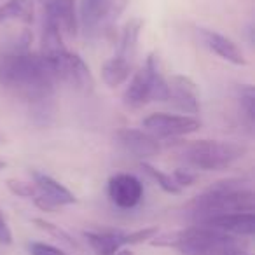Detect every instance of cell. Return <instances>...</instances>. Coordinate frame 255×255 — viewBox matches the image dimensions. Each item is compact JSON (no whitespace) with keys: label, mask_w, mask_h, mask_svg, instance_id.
Segmentation results:
<instances>
[{"label":"cell","mask_w":255,"mask_h":255,"mask_svg":"<svg viewBox=\"0 0 255 255\" xmlns=\"http://www.w3.org/2000/svg\"><path fill=\"white\" fill-rule=\"evenodd\" d=\"M56 79L40 54L12 49L0 56V86L26 103L54 98Z\"/></svg>","instance_id":"obj_1"},{"label":"cell","mask_w":255,"mask_h":255,"mask_svg":"<svg viewBox=\"0 0 255 255\" xmlns=\"http://www.w3.org/2000/svg\"><path fill=\"white\" fill-rule=\"evenodd\" d=\"M254 191L243 178H226V180L215 182L189 203V212H191L194 224L203 219H208V217L219 215V213H254Z\"/></svg>","instance_id":"obj_2"},{"label":"cell","mask_w":255,"mask_h":255,"mask_svg":"<svg viewBox=\"0 0 255 255\" xmlns=\"http://www.w3.org/2000/svg\"><path fill=\"white\" fill-rule=\"evenodd\" d=\"M233 240L236 238L212 227L194 224L185 229L157 234L150 241V245L161 248H175L184 255H220L224 247Z\"/></svg>","instance_id":"obj_3"},{"label":"cell","mask_w":255,"mask_h":255,"mask_svg":"<svg viewBox=\"0 0 255 255\" xmlns=\"http://www.w3.org/2000/svg\"><path fill=\"white\" fill-rule=\"evenodd\" d=\"M247 154V145L233 140H194L182 149L185 166L199 171H224Z\"/></svg>","instance_id":"obj_4"},{"label":"cell","mask_w":255,"mask_h":255,"mask_svg":"<svg viewBox=\"0 0 255 255\" xmlns=\"http://www.w3.org/2000/svg\"><path fill=\"white\" fill-rule=\"evenodd\" d=\"M128 81L129 84L123 93V103L128 109L136 110L152 102H168L170 86L161 72L159 58L154 53L147 56L145 63L133 72L131 79Z\"/></svg>","instance_id":"obj_5"},{"label":"cell","mask_w":255,"mask_h":255,"mask_svg":"<svg viewBox=\"0 0 255 255\" xmlns=\"http://www.w3.org/2000/svg\"><path fill=\"white\" fill-rule=\"evenodd\" d=\"M128 0H81L77 11L79 30L86 37H98L112 28L126 9Z\"/></svg>","instance_id":"obj_6"},{"label":"cell","mask_w":255,"mask_h":255,"mask_svg":"<svg viewBox=\"0 0 255 255\" xmlns=\"http://www.w3.org/2000/svg\"><path fill=\"white\" fill-rule=\"evenodd\" d=\"M46 61V60H44ZM58 84H67L79 95H91L95 91V77L79 54L65 51L63 54L46 61Z\"/></svg>","instance_id":"obj_7"},{"label":"cell","mask_w":255,"mask_h":255,"mask_svg":"<svg viewBox=\"0 0 255 255\" xmlns=\"http://www.w3.org/2000/svg\"><path fill=\"white\" fill-rule=\"evenodd\" d=\"M142 128L157 140H175L196 133L201 123L196 116L187 114L154 112L142 121Z\"/></svg>","instance_id":"obj_8"},{"label":"cell","mask_w":255,"mask_h":255,"mask_svg":"<svg viewBox=\"0 0 255 255\" xmlns=\"http://www.w3.org/2000/svg\"><path fill=\"white\" fill-rule=\"evenodd\" d=\"M33 185L37 189V196L32 199L37 208L46 213H54L63 206H70L77 203L75 194L68 187H65L61 182L46 175L42 171H32Z\"/></svg>","instance_id":"obj_9"},{"label":"cell","mask_w":255,"mask_h":255,"mask_svg":"<svg viewBox=\"0 0 255 255\" xmlns=\"http://www.w3.org/2000/svg\"><path fill=\"white\" fill-rule=\"evenodd\" d=\"M145 189L138 177L133 173H116L107 182V196L119 210H135L143 201Z\"/></svg>","instance_id":"obj_10"},{"label":"cell","mask_w":255,"mask_h":255,"mask_svg":"<svg viewBox=\"0 0 255 255\" xmlns=\"http://www.w3.org/2000/svg\"><path fill=\"white\" fill-rule=\"evenodd\" d=\"M116 143L123 152L140 161H149L161 152V140L138 128H121L116 131Z\"/></svg>","instance_id":"obj_11"},{"label":"cell","mask_w":255,"mask_h":255,"mask_svg":"<svg viewBox=\"0 0 255 255\" xmlns=\"http://www.w3.org/2000/svg\"><path fill=\"white\" fill-rule=\"evenodd\" d=\"M196 224L212 227V229L234 238H250L255 233V215L252 212L219 213V215L203 219Z\"/></svg>","instance_id":"obj_12"},{"label":"cell","mask_w":255,"mask_h":255,"mask_svg":"<svg viewBox=\"0 0 255 255\" xmlns=\"http://www.w3.org/2000/svg\"><path fill=\"white\" fill-rule=\"evenodd\" d=\"M168 86H170L168 102L173 103L175 109L187 114V116H196L199 112V109H201V105H199V88L191 77L178 74L171 75V79H168Z\"/></svg>","instance_id":"obj_13"},{"label":"cell","mask_w":255,"mask_h":255,"mask_svg":"<svg viewBox=\"0 0 255 255\" xmlns=\"http://www.w3.org/2000/svg\"><path fill=\"white\" fill-rule=\"evenodd\" d=\"M198 35L201 39L203 46L208 51H212L213 54H217L219 58H222L224 61H229V63L236 65V67L247 65L243 49L233 39L210 28H198Z\"/></svg>","instance_id":"obj_14"},{"label":"cell","mask_w":255,"mask_h":255,"mask_svg":"<svg viewBox=\"0 0 255 255\" xmlns=\"http://www.w3.org/2000/svg\"><path fill=\"white\" fill-rule=\"evenodd\" d=\"M42 7L44 14L54 19L63 37L77 35V0H44Z\"/></svg>","instance_id":"obj_15"},{"label":"cell","mask_w":255,"mask_h":255,"mask_svg":"<svg viewBox=\"0 0 255 255\" xmlns=\"http://www.w3.org/2000/svg\"><path fill=\"white\" fill-rule=\"evenodd\" d=\"M124 234L126 233L110 227H93L82 231V236L95 255H116L119 250H123V247H126Z\"/></svg>","instance_id":"obj_16"},{"label":"cell","mask_w":255,"mask_h":255,"mask_svg":"<svg viewBox=\"0 0 255 255\" xmlns=\"http://www.w3.org/2000/svg\"><path fill=\"white\" fill-rule=\"evenodd\" d=\"M142 30H143L142 18L128 19L119 33L117 51L114 56L126 61V63H129V65H135L136 53H138V40H140V35H142Z\"/></svg>","instance_id":"obj_17"},{"label":"cell","mask_w":255,"mask_h":255,"mask_svg":"<svg viewBox=\"0 0 255 255\" xmlns=\"http://www.w3.org/2000/svg\"><path fill=\"white\" fill-rule=\"evenodd\" d=\"M67 49L63 42V33L60 32L58 25L54 23V19L51 16L44 14V23H42V39H40V56L42 60L49 61L53 58L63 54Z\"/></svg>","instance_id":"obj_18"},{"label":"cell","mask_w":255,"mask_h":255,"mask_svg":"<svg viewBox=\"0 0 255 255\" xmlns=\"http://www.w3.org/2000/svg\"><path fill=\"white\" fill-rule=\"evenodd\" d=\"M133 67L126 61L119 60V58L112 56L102 65V81L105 82L109 88H117L123 86L124 82H128V79L131 77Z\"/></svg>","instance_id":"obj_19"},{"label":"cell","mask_w":255,"mask_h":255,"mask_svg":"<svg viewBox=\"0 0 255 255\" xmlns=\"http://www.w3.org/2000/svg\"><path fill=\"white\" fill-rule=\"evenodd\" d=\"M4 19H16L25 25L35 21V0H7L0 5Z\"/></svg>","instance_id":"obj_20"},{"label":"cell","mask_w":255,"mask_h":255,"mask_svg":"<svg viewBox=\"0 0 255 255\" xmlns=\"http://www.w3.org/2000/svg\"><path fill=\"white\" fill-rule=\"evenodd\" d=\"M138 166H140V170L147 175V178H149V180H152L154 184L161 189V191H164L166 194H171V196L182 194V189L175 184V180L171 178V175L164 173V171H161L159 168L152 166L149 161H140Z\"/></svg>","instance_id":"obj_21"},{"label":"cell","mask_w":255,"mask_h":255,"mask_svg":"<svg viewBox=\"0 0 255 255\" xmlns=\"http://www.w3.org/2000/svg\"><path fill=\"white\" fill-rule=\"evenodd\" d=\"M32 224L35 227H39L40 231H44L46 234H49V236L56 238L58 241H61V243L67 245V247H70V248H77L79 247L77 241H75L74 238H72L70 234H68L67 231L63 229V227L56 226V224L49 222V220L40 219V217H35V219H32Z\"/></svg>","instance_id":"obj_22"},{"label":"cell","mask_w":255,"mask_h":255,"mask_svg":"<svg viewBox=\"0 0 255 255\" xmlns=\"http://www.w3.org/2000/svg\"><path fill=\"white\" fill-rule=\"evenodd\" d=\"M54 98H46L40 102L30 103V114L32 119L39 126H47L54 117Z\"/></svg>","instance_id":"obj_23"},{"label":"cell","mask_w":255,"mask_h":255,"mask_svg":"<svg viewBox=\"0 0 255 255\" xmlns=\"http://www.w3.org/2000/svg\"><path fill=\"white\" fill-rule=\"evenodd\" d=\"M240 107H241V112L245 116V121L248 124H254L255 121V93H254V88L250 84H243L240 88Z\"/></svg>","instance_id":"obj_24"},{"label":"cell","mask_w":255,"mask_h":255,"mask_svg":"<svg viewBox=\"0 0 255 255\" xmlns=\"http://www.w3.org/2000/svg\"><path fill=\"white\" fill-rule=\"evenodd\" d=\"M5 187L11 192L12 196H18V198L25 199H33L37 196V189L33 185V182H25L18 180V178H7L5 180Z\"/></svg>","instance_id":"obj_25"},{"label":"cell","mask_w":255,"mask_h":255,"mask_svg":"<svg viewBox=\"0 0 255 255\" xmlns=\"http://www.w3.org/2000/svg\"><path fill=\"white\" fill-rule=\"evenodd\" d=\"M159 234V229L156 226L150 227H142V229H136L133 233L124 234V241L126 245H142V243H150L154 238Z\"/></svg>","instance_id":"obj_26"},{"label":"cell","mask_w":255,"mask_h":255,"mask_svg":"<svg viewBox=\"0 0 255 255\" xmlns=\"http://www.w3.org/2000/svg\"><path fill=\"white\" fill-rule=\"evenodd\" d=\"M28 252L30 255H70L68 252L61 250L60 247H54L46 241H32L28 243Z\"/></svg>","instance_id":"obj_27"},{"label":"cell","mask_w":255,"mask_h":255,"mask_svg":"<svg viewBox=\"0 0 255 255\" xmlns=\"http://www.w3.org/2000/svg\"><path fill=\"white\" fill-rule=\"evenodd\" d=\"M171 178L175 180V184L184 191L185 187H191L196 180H198V173L196 170H191V168H177V170L171 173Z\"/></svg>","instance_id":"obj_28"},{"label":"cell","mask_w":255,"mask_h":255,"mask_svg":"<svg viewBox=\"0 0 255 255\" xmlns=\"http://www.w3.org/2000/svg\"><path fill=\"white\" fill-rule=\"evenodd\" d=\"M0 245H5V247L12 245V231L2 212H0Z\"/></svg>","instance_id":"obj_29"},{"label":"cell","mask_w":255,"mask_h":255,"mask_svg":"<svg viewBox=\"0 0 255 255\" xmlns=\"http://www.w3.org/2000/svg\"><path fill=\"white\" fill-rule=\"evenodd\" d=\"M220 255H252V254L245 247H241V243L238 241V238H236V240L229 241V243L224 247V250H222V254H220Z\"/></svg>","instance_id":"obj_30"},{"label":"cell","mask_w":255,"mask_h":255,"mask_svg":"<svg viewBox=\"0 0 255 255\" xmlns=\"http://www.w3.org/2000/svg\"><path fill=\"white\" fill-rule=\"evenodd\" d=\"M116 255H135V254H133L131 250H119Z\"/></svg>","instance_id":"obj_31"},{"label":"cell","mask_w":255,"mask_h":255,"mask_svg":"<svg viewBox=\"0 0 255 255\" xmlns=\"http://www.w3.org/2000/svg\"><path fill=\"white\" fill-rule=\"evenodd\" d=\"M4 168H5V161L0 159V170H4Z\"/></svg>","instance_id":"obj_32"},{"label":"cell","mask_w":255,"mask_h":255,"mask_svg":"<svg viewBox=\"0 0 255 255\" xmlns=\"http://www.w3.org/2000/svg\"><path fill=\"white\" fill-rule=\"evenodd\" d=\"M5 142V136L2 135V133H0V143H4Z\"/></svg>","instance_id":"obj_33"},{"label":"cell","mask_w":255,"mask_h":255,"mask_svg":"<svg viewBox=\"0 0 255 255\" xmlns=\"http://www.w3.org/2000/svg\"><path fill=\"white\" fill-rule=\"evenodd\" d=\"M2 21H5V19H4V14H2V9H0V23Z\"/></svg>","instance_id":"obj_34"},{"label":"cell","mask_w":255,"mask_h":255,"mask_svg":"<svg viewBox=\"0 0 255 255\" xmlns=\"http://www.w3.org/2000/svg\"><path fill=\"white\" fill-rule=\"evenodd\" d=\"M42 2H44V0H40V4H42Z\"/></svg>","instance_id":"obj_35"}]
</instances>
